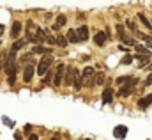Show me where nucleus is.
I'll return each instance as SVG.
<instances>
[{"label": "nucleus", "instance_id": "obj_31", "mask_svg": "<svg viewBox=\"0 0 152 140\" xmlns=\"http://www.w3.org/2000/svg\"><path fill=\"white\" fill-rule=\"evenodd\" d=\"M14 139H16V140H21V137H20V133H16V135H14Z\"/></svg>", "mask_w": 152, "mask_h": 140}, {"label": "nucleus", "instance_id": "obj_18", "mask_svg": "<svg viewBox=\"0 0 152 140\" xmlns=\"http://www.w3.org/2000/svg\"><path fill=\"white\" fill-rule=\"evenodd\" d=\"M67 44H69V39H67V37H64V35H57V46L66 48Z\"/></svg>", "mask_w": 152, "mask_h": 140}, {"label": "nucleus", "instance_id": "obj_12", "mask_svg": "<svg viewBox=\"0 0 152 140\" xmlns=\"http://www.w3.org/2000/svg\"><path fill=\"white\" fill-rule=\"evenodd\" d=\"M151 103H152V94H147V96L140 98V101H138V108L145 110L147 106H151Z\"/></svg>", "mask_w": 152, "mask_h": 140}, {"label": "nucleus", "instance_id": "obj_24", "mask_svg": "<svg viewBox=\"0 0 152 140\" xmlns=\"http://www.w3.org/2000/svg\"><path fill=\"white\" fill-rule=\"evenodd\" d=\"M23 44H25V41H14V43H12V46H11V50L18 52V50H21V48H23Z\"/></svg>", "mask_w": 152, "mask_h": 140}, {"label": "nucleus", "instance_id": "obj_15", "mask_svg": "<svg viewBox=\"0 0 152 140\" xmlns=\"http://www.w3.org/2000/svg\"><path fill=\"white\" fill-rule=\"evenodd\" d=\"M67 39H69V43H73V44H76V43H81L80 41V35H78V32H76L75 29H69V32H67V35H66Z\"/></svg>", "mask_w": 152, "mask_h": 140}, {"label": "nucleus", "instance_id": "obj_32", "mask_svg": "<svg viewBox=\"0 0 152 140\" xmlns=\"http://www.w3.org/2000/svg\"><path fill=\"white\" fill-rule=\"evenodd\" d=\"M4 34V25H0V35Z\"/></svg>", "mask_w": 152, "mask_h": 140}, {"label": "nucleus", "instance_id": "obj_22", "mask_svg": "<svg viewBox=\"0 0 152 140\" xmlns=\"http://www.w3.org/2000/svg\"><path fill=\"white\" fill-rule=\"evenodd\" d=\"M133 80V76H118L115 82L118 83V85H124V83H127V82H131Z\"/></svg>", "mask_w": 152, "mask_h": 140}, {"label": "nucleus", "instance_id": "obj_16", "mask_svg": "<svg viewBox=\"0 0 152 140\" xmlns=\"http://www.w3.org/2000/svg\"><path fill=\"white\" fill-rule=\"evenodd\" d=\"M66 23H67V18H66V16H57V21H55V25H53V29H51V30H55V32H57V30H58L60 27H64Z\"/></svg>", "mask_w": 152, "mask_h": 140}, {"label": "nucleus", "instance_id": "obj_8", "mask_svg": "<svg viewBox=\"0 0 152 140\" xmlns=\"http://www.w3.org/2000/svg\"><path fill=\"white\" fill-rule=\"evenodd\" d=\"M106 39H108V35H106V32H104V30H99L97 34L94 35V43H96L97 46H104Z\"/></svg>", "mask_w": 152, "mask_h": 140}, {"label": "nucleus", "instance_id": "obj_7", "mask_svg": "<svg viewBox=\"0 0 152 140\" xmlns=\"http://www.w3.org/2000/svg\"><path fill=\"white\" fill-rule=\"evenodd\" d=\"M21 29H23V25L20 21H14L12 27H11V39H18L20 34H21Z\"/></svg>", "mask_w": 152, "mask_h": 140}, {"label": "nucleus", "instance_id": "obj_20", "mask_svg": "<svg viewBox=\"0 0 152 140\" xmlns=\"http://www.w3.org/2000/svg\"><path fill=\"white\" fill-rule=\"evenodd\" d=\"M73 73H75V68H69L66 73V83L67 85H73Z\"/></svg>", "mask_w": 152, "mask_h": 140}, {"label": "nucleus", "instance_id": "obj_35", "mask_svg": "<svg viewBox=\"0 0 152 140\" xmlns=\"http://www.w3.org/2000/svg\"><path fill=\"white\" fill-rule=\"evenodd\" d=\"M0 44H2V43H0Z\"/></svg>", "mask_w": 152, "mask_h": 140}, {"label": "nucleus", "instance_id": "obj_23", "mask_svg": "<svg viewBox=\"0 0 152 140\" xmlns=\"http://www.w3.org/2000/svg\"><path fill=\"white\" fill-rule=\"evenodd\" d=\"M134 34L138 35L140 39H143V41H147V43H152V37H151V35H149V34H143V32H140V30H136Z\"/></svg>", "mask_w": 152, "mask_h": 140}, {"label": "nucleus", "instance_id": "obj_19", "mask_svg": "<svg viewBox=\"0 0 152 140\" xmlns=\"http://www.w3.org/2000/svg\"><path fill=\"white\" fill-rule=\"evenodd\" d=\"M138 20H140V21L147 27V30H152V23L147 20V18H145V14H142V13H140V14H138Z\"/></svg>", "mask_w": 152, "mask_h": 140}, {"label": "nucleus", "instance_id": "obj_33", "mask_svg": "<svg viewBox=\"0 0 152 140\" xmlns=\"http://www.w3.org/2000/svg\"><path fill=\"white\" fill-rule=\"evenodd\" d=\"M50 140H57V139H50Z\"/></svg>", "mask_w": 152, "mask_h": 140}, {"label": "nucleus", "instance_id": "obj_21", "mask_svg": "<svg viewBox=\"0 0 152 140\" xmlns=\"http://www.w3.org/2000/svg\"><path fill=\"white\" fill-rule=\"evenodd\" d=\"M104 78H106L104 73H96V78H94L96 80V85H103L104 83Z\"/></svg>", "mask_w": 152, "mask_h": 140}, {"label": "nucleus", "instance_id": "obj_14", "mask_svg": "<svg viewBox=\"0 0 152 140\" xmlns=\"http://www.w3.org/2000/svg\"><path fill=\"white\" fill-rule=\"evenodd\" d=\"M76 32L80 35V41H87L88 39V27L87 25H81L80 29H76Z\"/></svg>", "mask_w": 152, "mask_h": 140}, {"label": "nucleus", "instance_id": "obj_27", "mask_svg": "<svg viewBox=\"0 0 152 140\" xmlns=\"http://www.w3.org/2000/svg\"><path fill=\"white\" fill-rule=\"evenodd\" d=\"M133 59H134V57H131V55H126V57L122 59V64H126V66H127V64H131V62H133Z\"/></svg>", "mask_w": 152, "mask_h": 140}, {"label": "nucleus", "instance_id": "obj_17", "mask_svg": "<svg viewBox=\"0 0 152 140\" xmlns=\"http://www.w3.org/2000/svg\"><path fill=\"white\" fill-rule=\"evenodd\" d=\"M134 59H138V60H140V66H147V64L151 62V55H143V53H138Z\"/></svg>", "mask_w": 152, "mask_h": 140}, {"label": "nucleus", "instance_id": "obj_13", "mask_svg": "<svg viewBox=\"0 0 152 140\" xmlns=\"http://www.w3.org/2000/svg\"><path fill=\"white\" fill-rule=\"evenodd\" d=\"M113 135H115V139H126V135H127V128L126 126H117L113 130Z\"/></svg>", "mask_w": 152, "mask_h": 140}, {"label": "nucleus", "instance_id": "obj_34", "mask_svg": "<svg viewBox=\"0 0 152 140\" xmlns=\"http://www.w3.org/2000/svg\"><path fill=\"white\" fill-rule=\"evenodd\" d=\"M151 69H152V64H151Z\"/></svg>", "mask_w": 152, "mask_h": 140}, {"label": "nucleus", "instance_id": "obj_11", "mask_svg": "<svg viewBox=\"0 0 152 140\" xmlns=\"http://www.w3.org/2000/svg\"><path fill=\"white\" fill-rule=\"evenodd\" d=\"M32 76H34V66H25V69H23V80H25V83H28L30 80H32Z\"/></svg>", "mask_w": 152, "mask_h": 140}, {"label": "nucleus", "instance_id": "obj_28", "mask_svg": "<svg viewBox=\"0 0 152 140\" xmlns=\"http://www.w3.org/2000/svg\"><path fill=\"white\" fill-rule=\"evenodd\" d=\"M4 124H7V126H11V128H14V122H12V121H9L7 117H4Z\"/></svg>", "mask_w": 152, "mask_h": 140}, {"label": "nucleus", "instance_id": "obj_10", "mask_svg": "<svg viewBox=\"0 0 152 140\" xmlns=\"http://www.w3.org/2000/svg\"><path fill=\"white\" fill-rule=\"evenodd\" d=\"M32 53H37V55H51V48H46V46H39L36 44L34 48H32Z\"/></svg>", "mask_w": 152, "mask_h": 140}, {"label": "nucleus", "instance_id": "obj_6", "mask_svg": "<svg viewBox=\"0 0 152 140\" xmlns=\"http://www.w3.org/2000/svg\"><path fill=\"white\" fill-rule=\"evenodd\" d=\"M73 87L76 91H80L83 87V78H81V73L78 69H75V73H73Z\"/></svg>", "mask_w": 152, "mask_h": 140}, {"label": "nucleus", "instance_id": "obj_9", "mask_svg": "<svg viewBox=\"0 0 152 140\" xmlns=\"http://www.w3.org/2000/svg\"><path fill=\"white\" fill-rule=\"evenodd\" d=\"M112 101H113V89L106 87V89L103 91V103H104V105H110Z\"/></svg>", "mask_w": 152, "mask_h": 140}, {"label": "nucleus", "instance_id": "obj_1", "mask_svg": "<svg viewBox=\"0 0 152 140\" xmlns=\"http://www.w3.org/2000/svg\"><path fill=\"white\" fill-rule=\"evenodd\" d=\"M81 78H83V87H92V85H96V71L94 68H85V69L81 71Z\"/></svg>", "mask_w": 152, "mask_h": 140}, {"label": "nucleus", "instance_id": "obj_29", "mask_svg": "<svg viewBox=\"0 0 152 140\" xmlns=\"http://www.w3.org/2000/svg\"><path fill=\"white\" fill-rule=\"evenodd\" d=\"M145 85H152V73L149 74V78L145 80Z\"/></svg>", "mask_w": 152, "mask_h": 140}, {"label": "nucleus", "instance_id": "obj_30", "mask_svg": "<svg viewBox=\"0 0 152 140\" xmlns=\"http://www.w3.org/2000/svg\"><path fill=\"white\" fill-rule=\"evenodd\" d=\"M28 140H39V139H37V135H30V137H28Z\"/></svg>", "mask_w": 152, "mask_h": 140}, {"label": "nucleus", "instance_id": "obj_4", "mask_svg": "<svg viewBox=\"0 0 152 140\" xmlns=\"http://www.w3.org/2000/svg\"><path fill=\"white\" fill-rule=\"evenodd\" d=\"M66 71H67V68H66L64 64H58V66H57V71L53 73V74H55V78H53V83H55V87H60V85H62V80H64V74H66Z\"/></svg>", "mask_w": 152, "mask_h": 140}, {"label": "nucleus", "instance_id": "obj_3", "mask_svg": "<svg viewBox=\"0 0 152 140\" xmlns=\"http://www.w3.org/2000/svg\"><path fill=\"white\" fill-rule=\"evenodd\" d=\"M136 83H138V80L136 78H133L131 82H127V83H124L122 87H120V91H118V96H122V98H126V96H129L133 91H134V87H136Z\"/></svg>", "mask_w": 152, "mask_h": 140}, {"label": "nucleus", "instance_id": "obj_2", "mask_svg": "<svg viewBox=\"0 0 152 140\" xmlns=\"http://www.w3.org/2000/svg\"><path fill=\"white\" fill-rule=\"evenodd\" d=\"M51 64H53V59H51L50 55L42 57V59H41V62H39V66H37V74H39V76H44V74L50 71Z\"/></svg>", "mask_w": 152, "mask_h": 140}, {"label": "nucleus", "instance_id": "obj_25", "mask_svg": "<svg viewBox=\"0 0 152 140\" xmlns=\"http://www.w3.org/2000/svg\"><path fill=\"white\" fill-rule=\"evenodd\" d=\"M134 48H136V52H138V53H143V55H151V52H149L145 46H142V44H134Z\"/></svg>", "mask_w": 152, "mask_h": 140}, {"label": "nucleus", "instance_id": "obj_26", "mask_svg": "<svg viewBox=\"0 0 152 140\" xmlns=\"http://www.w3.org/2000/svg\"><path fill=\"white\" fill-rule=\"evenodd\" d=\"M126 25H127V29H131L133 32H136V25H134V21H131V20H127V21H126Z\"/></svg>", "mask_w": 152, "mask_h": 140}, {"label": "nucleus", "instance_id": "obj_5", "mask_svg": "<svg viewBox=\"0 0 152 140\" xmlns=\"http://www.w3.org/2000/svg\"><path fill=\"white\" fill-rule=\"evenodd\" d=\"M117 34H118V37H120V41L122 43H127V44H131V46H134L136 43H134V39H131L129 35L124 32V27L122 25H117Z\"/></svg>", "mask_w": 152, "mask_h": 140}]
</instances>
